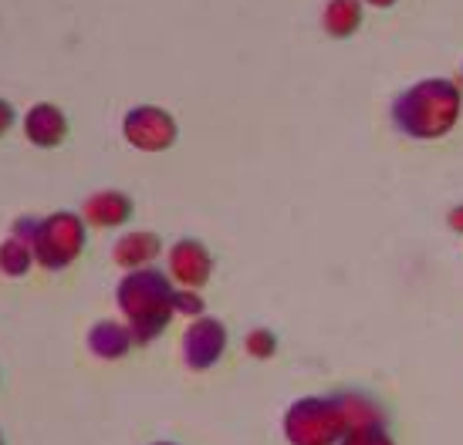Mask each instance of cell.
Listing matches in <instances>:
<instances>
[{"label": "cell", "mask_w": 463, "mask_h": 445, "mask_svg": "<svg viewBox=\"0 0 463 445\" xmlns=\"http://www.w3.org/2000/svg\"><path fill=\"white\" fill-rule=\"evenodd\" d=\"M463 98L460 88L447 78H423L412 88L399 91L392 98V125L410 139H443L457 118H460Z\"/></svg>", "instance_id": "obj_1"}, {"label": "cell", "mask_w": 463, "mask_h": 445, "mask_svg": "<svg viewBox=\"0 0 463 445\" xmlns=\"http://www.w3.org/2000/svg\"><path fill=\"white\" fill-rule=\"evenodd\" d=\"M116 304L126 314L136 344H149L166 331V324L176 318V287L156 267L129 270L118 280Z\"/></svg>", "instance_id": "obj_2"}, {"label": "cell", "mask_w": 463, "mask_h": 445, "mask_svg": "<svg viewBox=\"0 0 463 445\" xmlns=\"http://www.w3.org/2000/svg\"><path fill=\"white\" fill-rule=\"evenodd\" d=\"M348 432V422L335 394H308L298 398L284 412V435L291 445H335Z\"/></svg>", "instance_id": "obj_3"}, {"label": "cell", "mask_w": 463, "mask_h": 445, "mask_svg": "<svg viewBox=\"0 0 463 445\" xmlns=\"http://www.w3.org/2000/svg\"><path fill=\"white\" fill-rule=\"evenodd\" d=\"M31 246H34V264H41L44 270L71 267L85 250V219H81V213L58 209L52 217L38 219Z\"/></svg>", "instance_id": "obj_4"}, {"label": "cell", "mask_w": 463, "mask_h": 445, "mask_svg": "<svg viewBox=\"0 0 463 445\" xmlns=\"http://www.w3.org/2000/svg\"><path fill=\"white\" fill-rule=\"evenodd\" d=\"M122 135L139 153H166L176 145L180 125L176 118L159 105H136L122 118Z\"/></svg>", "instance_id": "obj_5"}, {"label": "cell", "mask_w": 463, "mask_h": 445, "mask_svg": "<svg viewBox=\"0 0 463 445\" xmlns=\"http://www.w3.org/2000/svg\"><path fill=\"white\" fill-rule=\"evenodd\" d=\"M227 341L231 334L223 328V320L217 318H196L186 334H183V357H186V368L206 371L213 368L220 357L227 355Z\"/></svg>", "instance_id": "obj_6"}, {"label": "cell", "mask_w": 463, "mask_h": 445, "mask_svg": "<svg viewBox=\"0 0 463 445\" xmlns=\"http://www.w3.org/2000/svg\"><path fill=\"white\" fill-rule=\"evenodd\" d=\"M210 273H213V254L206 250L203 240L183 236L169 246V277H173V283L200 291V287H206Z\"/></svg>", "instance_id": "obj_7"}, {"label": "cell", "mask_w": 463, "mask_h": 445, "mask_svg": "<svg viewBox=\"0 0 463 445\" xmlns=\"http://www.w3.org/2000/svg\"><path fill=\"white\" fill-rule=\"evenodd\" d=\"M24 135L38 149H58L68 139V115L52 102L31 105L24 115Z\"/></svg>", "instance_id": "obj_8"}, {"label": "cell", "mask_w": 463, "mask_h": 445, "mask_svg": "<svg viewBox=\"0 0 463 445\" xmlns=\"http://www.w3.org/2000/svg\"><path fill=\"white\" fill-rule=\"evenodd\" d=\"M132 199L126 196V192L118 190H105V192H95V196H89L85 199V206H81V219L89 223V227H122V223H129L132 219Z\"/></svg>", "instance_id": "obj_9"}, {"label": "cell", "mask_w": 463, "mask_h": 445, "mask_svg": "<svg viewBox=\"0 0 463 445\" xmlns=\"http://www.w3.org/2000/svg\"><path fill=\"white\" fill-rule=\"evenodd\" d=\"M132 328L129 324H118V320H95L89 331V351L102 361H118L132 351Z\"/></svg>", "instance_id": "obj_10"}, {"label": "cell", "mask_w": 463, "mask_h": 445, "mask_svg": "<svg viewBox=\"0 0 463 445\" xmlns=\"http://www.w3.org/2000/svg\"><path fill=\"white\" fill-rule=\"evenodd\" d=\"M163 254V240L149 233V229H136V233H126L122 240L116 243V264L126 270H139L149 267L156 256Z\"/></svg>", "instance_id": "obj_11"}, {"label": "cell", "mask_w": 463, "mask_h": 445, "mask_svg": "<svg viewBox=\"0 0 463 445\" xmlns=\"http://www.w3.org/2000/svg\"><path fill=\"white\" fill-rule=\"evenodd\" d=\"M362 24V0H328L322 11V27L332 38H352Z\"/></svg>", "instance_id": "obj_12"}, {"label": "cell", "mask_w": 463, "mask_h": 445, "mask_svg": "<svg viewBox=\"0 0 463 445\" xmlns=\"http://www.w3.org/2000/svg\"><path fill=\"white\" fill-rule=\"evenodd\" d=\"M31 264H34V246L27 240H21V236H7V240L0 243V273L4 277H24L27 270H31Z\"/></svg>", "instance_id": "obj_13"}, {"label": "cell", "mask_w": 463, "mask_h": 445, "mask_svg": "<svg viewBox=\"0 0 463 445\" xmlns=\"http://www.w3.org/2000/svg\"><path fill=\"white\" fill-rule=\"evenodd\" d=\"M278 351V338H274V331H268V328H254V331L247 334V355L258 357V361H264V357H270Z\"/></svg>", "instance_id": "obj_14"}, {"label": "cell", "mask_w": 463, "mask_h": 445, "mask_svg": "<svg viewBox=\"0 0 463 445\" xmlns=\"http://www.w3.org/2000/svg\"><path fill=\"white\" fill-rule=\"evenodd\" d=\"M338 445H396V442L389 439V432L383 425H373V429H352V432H345Z\"/></svg>", "instance_id": "obj_15"}, {"label": "cell", "mask_w": 463, "mask_h": 445, "mask_svg": "<svg viewBox=\"0 0 463 445\" xmlns=\"http://www.w3.org/2000/svg\"><path fill=\"white\" fill-rule=\"evenodd\" d=\"M203 297L200 291H190V287H176V314H186V318H203Z\"/></svg>", "instance_id": "obj_16"}, {"label": "cell", "mask_w": 463, "mask_h": 445, "mask_svg": "<svg viewBox=\"0 0 463 445\" xmlns=\"http://www.w3.org/2000/svg\"><path fill=\"white\" fill-rule=\"evenodd\" d=\"M14 122H17V112H14V105L0 98V135H7V132L14 128Z\"/></svg>", "instance_id": "obj_17"}, {"label": "cell", "mask_w": 463, "mask_h": 445, "mask_svg": "<svg viewBox=\"0 0 463 445\" xmlns=\"http://www.w3.org/2000/svg\"><path fill=\"white\" fill-rule=\"evenodd\" d=\"M447 223H450L453 233H463V206H453L450 217H447Z\"/></svg>", "instance_id": "obj_18"}, {"label": "cell", "mask_w": 463, "mask_h": 445, "mask_svg": "<svg viewBox=\"0 0 463 445\" xmlns=\"http://www.w3.org/2000/svg\"><path fill=\"white\" fill-rule=\"evenodd\" d=\"M365 4H373V7H392L396 0H365Z\"/></svg>", "instance_id": "obj_19"}, {"label": "cell", "mask_w": 463, "mask_h": 445, "mask_svg": "<svg viewBox=\"0 0 463 445\" xmlns=\"http://www.w3.org/2000/svg\"><path fill=\"white\" fill-rule=\"evenodd\" d=\"M0 445H7V435H4V429H0Z\"/></svg>", "instance_id": "obj_20"}, {"label": "cell", "mask_w": 463, "mask_h": 445, "mask_svg": "<svg viewBox=\"0 0 463 445\" xmlns=\"http://www.w3.org/2000/svg\"><path fill=\"white\" fill-rule=\"evenodd\" d=\"M156 445H176V442H156Z\"/></svg>", "instance_id": "obj_21"}]
</instances>
